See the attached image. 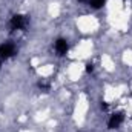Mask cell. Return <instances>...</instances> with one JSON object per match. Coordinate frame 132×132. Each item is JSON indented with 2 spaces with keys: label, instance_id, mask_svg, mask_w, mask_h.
<instances>
[{
  "label": "cell",
  "instance_id": "obj_5",
  "mask_svg": "<svg viewBox=\"0 0 132 132\" xmlns=\"http://www.w3.org/2000/svg\"><path fill=\"white\" fill-rule=\"evenodd\" d=\"M104 2H106V0H89V5H91L94 9H98V8H101V6L104 5Z\"/></svg>",
  "mask_w": 132,
  "mask_h": 132
},
{
  "label": "cell",
  "instance_id": "obj_4",
  "mask_svg": "<svg viewBox=\"0 0 132 132\" xmlns=\"http://www.w3.org/2000/svg\"><path fill=\"white\" fill-rule=\"evenodd\" d=\"M55 51L59 52V55H65L68 52V42L65 38H59L55 42Z\"/></svg>",
  "mask_w": 132,
  "mask_h": 132
},
{
  "label": "cell",
  "instance_id": "obj_1",
  "mask_svg": "<svg viewBox=\"0 0 132 132\" xmlns=\"http://www.w3.org/2000/svg\"><path fill=\"white\" fill-rule=\"evenodd\" d=\"M28 17L26 15H22V14H15V15H12V19H11V26L14 28V29H25L26 26H28Z\"/></svg>",
  "mask_w": 132,
  "mask_h": 132
},
{
  "label": "cell",
  "instance_id": "obj_2",
  "mask_svg": "<svg viewBox=\"0 0 132 132\" xmlns=\"http://www.w3.org/2000/svg\"><path fill=\"white\" fill-rule=\"evenodd\" d=\"M15 54V46L12 43H5L0 46V59H9Z\"/></svg>",
  "mask_w": 132,
  "mask_h": 132
},
{
  "label": "cell",
  "instance_id": "obj_6",
  "mask_svg": "<svg viewBox=\"0 0 132 132\" xmlns=\"http://www.w3.org/2000/svg\"><path fill=\"white\" fill-rule=\"evenodd\" d=\"M38 88H40V89L48 91V89H49V85H48V83H42V81H40V83H38Z\"/></svg>",
  "mask_w": 132,
  "mask_h": 132
},
{
  "label": "cell",
  "instance_id": "obj_8",
  "mask_svg": "<svg viewBox=\"0 0 132 132\" xmlns=\"http://www.w3.org/2000/svg\"><path fill=\"white\" fill-rule=\"evenodd\" d=\"M78 2H86V0H78Z\"/></svg>",
  "mask_w": 132,
  "mask_h": 132
},
{
  "label": "cell",
  "instance_id": "obj_3",
  "mask_svg": "<svg viewBox=\"0 0 132 132\" xmlns=\"http://www.w3.org/2000/svg\"><path fill=\"white\" fill-rule=\"evenodd\" d=\"M123 120H125V114H123V112H117V114H114V115L111 117L109 123H108L109 129H117V128L123 123Z\"/></svg>",
  "mask_w": 132,
  "mask_h": 132
},
{
  "label": "cell",
  "instance_id": "obj_7",
  "mask_svg": "<svg viewBox=\"0 0 132 132\" xmlns=\"http://www.w3.org/2000/svg\"><path fill=\"white\" fill-rule=\"evenodd\" d=\"M92 65H86V72H92Z\"/></svg>",
  "mask_w": 132,
  "mask_h": 132
}]
</instances>
